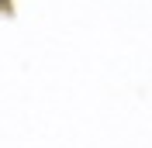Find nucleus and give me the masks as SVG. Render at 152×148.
<instances>
[{
  "label": "nucleus",
  "mask_w": 152,
  "mask_h": 148,
  "mask_svg": "<svg viewBox=\"0 0 152 148\" xmlns=\"http://www.w3.org/2000/svg\"><path fill=\"white\" fill-rule=\"evenodd\" d=\"M18 14V0H0V17H14Z\"/></svg>",
  "instance_id": "1"
}]
</instances>
